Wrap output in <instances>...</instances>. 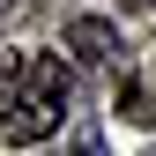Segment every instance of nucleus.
<instances>
[{"mask_svg": "<svg viewBox=\"0 0 156 156\" xmlns=\"http://www.w3.org/2000/svg\"><path fill=\"white\" fill-rule=\"evenodd\" d=\"M67 97H74V74L60 52H30L23 60V89H15V112H8V141L15 149H37L52 126H60V112H67Z\"/></svg>", "mask_w": 156, "mask_h": 156, "instance_id": "obj_1", "label": "nucleus"}, {"mask_svg": "<svg viewBox=\"0 0 156 156\" xmlns=\"http://www.w3.org/2000/svg\"><path fill=\"white\" fill-rule=\"evenodd\" d=\"M67 52L82 67H119V23H104V15H74L67 23Z\"/></svg>", "mask_w": 156, "mask_h": 156, "instance_id": "obj_2", "label": "nucleus"}, {"mask_svg": "<svg viewBox=\"0 0 156 156\" xmlns=\"http://www.w3.org/2000/svg\"><path fill=\"white\" fill-rule=\"evenodd\" d=\"M15 89H23V60H0V126L15 112Z\"/></svg>", "mask_w": 156, "mask_h": 156, "instance_id": "obj_3", "label": "nucleus"}, {"mask_svg": "<svg viewBox=\"0 0 156 156\" xmlns=\"http://www.w3.org/2000/svg\"><path fill=\"white\" fill-rule=\"evenodd\" d=\"M119 112H126V119H141V126L156 119V112H149V89H141V82H119Z\"/></svg>", "mask_w": 156, "mask_h": 156, "instance_id": "obj_4", "label": "nucleus"}, {"mask_svg": "<svg viewBox=\"0 0 156 156\" xmlns=\"http://www.w3.org/2000/svg\"><path fill=\"white\" fill-rule=\"evenodd\" d=\"M67 156H104V134H97V126H74V149Z\"/></svg>", "mask_w": 156, "mask_h": 156, "instance_id": "obj_5", "label": "nucleus"}]
</instances>
